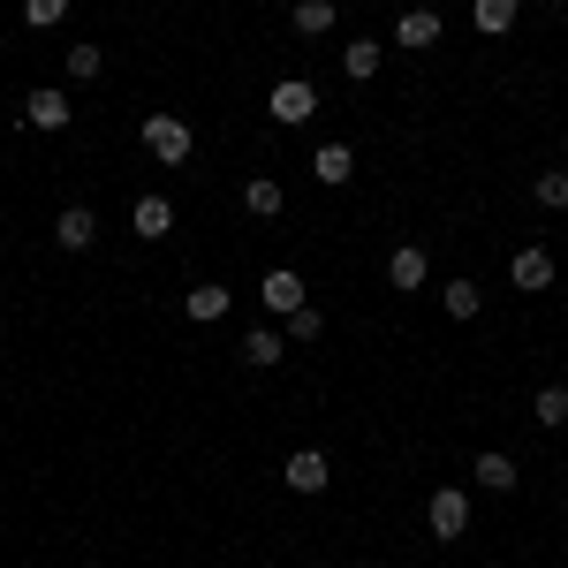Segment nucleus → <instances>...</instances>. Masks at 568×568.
Instances as JSON below:
<instances>
[{
    "label": "nucleus",
    "instance_id": "nucleus-1",
    "mask_svg": "<svg viewBox=\"0 0 568 568\" xmlns=\"http://www.w3.org/2000/svg\"><path fill=\"white\" fill-rule=\"evenodd\" d=\"M190 144H197V136H190L182 114H168V106H160V114H144V152H152L160 168H182V160H190Z\"/></svg>",
    "mask_w": 568,
    "mask_h": 568
},
{
    "label": "nucleus",
    "instance_id": "nucleus-2",
    "mask_svg": "<svg viewBox=\"0 0 568 568\" xmlns=\"http://www.w3.org/2000/svg\"><path fill=\"white\" fill-rule=\"evenodd\" d=\"M425 524H433L439 546H447V538H463V530H470V493H463V485H439L433 500H425Z\"/></svg>",
    "mask_w": 568,
    "mask_h": 568
},
{
    "label": "nucleus",
    "instance_id": "nucleus-3",
    "mask_svg": "<svg viewBox=\"0 0 568 568\" xmlns=\"http://www.w3.org/2000/svg\"><path fill=\"white\" fill-rule=\"evenodd\" d=\"M265 114H273L281 130H296V122H311V114H318V91H311L304 77H288V84L265 91Z\"/></svg>",
    "mask_w": 568,
    "mask_h": 568
},
{
    "label": "nucleus",
    "instance_id": "nucleus-4",
    "mask_svg": "<svg viewBox=\"0 0 568 568\" xmlns=\"http://www.w3.org/2000/svg\"><path fill=\"white\" fill-rule=\"evenodd\" d=\"M281 478H288V493H326V447H296L288 463H281Z\"/></svg>",
    "mask_w": 568,
    "mask_h": 568
},
{
    "label": "nucleus",
    "instance_id": "nucleus-5",
    "mask_svg": "<svg viewBox=\"0 0 568 568\" xmlns=\"http://www.w3.org/2000/svg\"><path fill=\"white\" fill-rule=\"evenodd\" d=\"M265 311H281V318H288V311H304L311 296H304V273H296V265H273V273H265Z\"/></svg>",
    "mask_w": 568,
    "mask_h": 568
},
{
    "label": "nucleus",
    "instance_id": "nucleus-6",
    "mask_svg": "<svg viewBox=\"0 0 568 568\" xmlns=\"http://www.w3.org/2000/svg\"><path fill=\"white\" fill-rule=\"evenodd\" d=\"M69 114H77V106H69V91H31V99H23V122H31V130H69Z\"/></svg>",
    "mask_w": 568,
    "mask_h": 568
},
{
    "label": "nucleus",
    "instance_id": "nucleus-7",
    "mask_svg": "<svg viewBox=\"0 0 568 568\" xmlns=\"http://www.w3.org/2000/svg\"><path fill=\"white\" fill-rule=\"evenodd\" d=\"M130 227H136V235H144V243H160V235L175 227V205H168L160 190H144V197H136V205H130Z\"/></svg>",
    "mask_w": 568,
    "mask_h": 568
},
{
    "label": "nucleus",
    "instance_id": "nucleus-8",
    "mask_svg": "<svg viewBox=\"0 0 568 568\" xmlns=\"http://www.w3.org/2000/svg\"><path fill=\"white\" fill-rule=\"evenodd\" d=\"M91 235H99V213L91 205H69V213L53 220V243L61 251H91Z\"/></svg>",
    "mask_w": 568,
    "mask_h": 568
},
{
    "label": "nucleus",
    "instance_id": "nucleus-9",
    "mask_svg": "<svg viewBox=\"0 0 568 568\" xmlns=\"http://www.w3.org/2000/svg\"><path fill=\"white\" fill-rule=\"evenodd\" d=\"M508 281H516L524 296H538V288H554V258H546V251H516V258H508Z\"/></svg>",
    "mask_w": 568,
    "mask_h": 568
},
{
    "label": "nucleus",
    "instance_id": "nucleus-10",
    "mask_svg": "<svg viewBox=\"0 0 568 568\" xmlns=\"http://www.w3.org/2000/svg\"><path fill=\"white\" fill-rule=\"evenodd\" d=\"M281 356H288V334H273V326H251V334H243V364H251V372H273Z\"/></svg>",
    "mask_w": 568,
    "mask_h": 568
},
{
    "label": "nucleus",
    "instance_id": "nucleus-11",
    "mask_svg": "<svg viewBox=\"0 0 568 568\" xmlns=\"http://www.w3.org/2000/svg\"><path fill=\"white\" fill-rule=\"evenodd\" d=\"M311 175L326 182V190H342V182L356 175V152L349 144H318V152H311Z\"/></svg>",
    "mask_w": 568,
    "mask_h": 568
},
{
    "label": "nucleus",
    "instance_id": "nucleus-12",
    "mask_svg": "<svg viewBox=\"0 0 568 568\" xmlns=\"http://www.w3.org/2000/svg\"><path fill=\"white\" fill-rule=\"evenodd\" d=\"M387 288H402V296L425 288V251H417V243H402V251L387 258Z\"/></svg>",
    "mask_w": 568,
    "mask_h": 568
},
{
    "label": "nucleus",
    "instance_id": "nucleus-13",
    "mask_svg": "<svg viewBox=\"0 0 568 568\" xmlns=\"http://www.w3.org/2000/svg\"><path fill=\"white\" fill-rule=\"evenodd\" d=\"M470 478H478L485 493H516V463H508V455H500V447H485L478 463H470Z\"/></svg>",
    "mask_w": 568,
    "mask_h": 568
},
{
    "label": "nucleus",
    "instance_id": "nucleus-14",
    "mask_svg": "<svg viewBox=\"0 0 568 568\" xmlns=\"http://www.w3.org/2000/svg\"><path fill=\"white\" fill-rule=\"evenodd\" d=\"M516 16H524V0H470V23H478L485 39H500Z\"/></svg>",
    "mask_w": 568,
    "mask_h": 568
},
{
    "label": "nucleus",
    "instance_id": "nucleus-15",
    "mask_svg": "<svg viewBox=\"0 0 568 568\" xmlns=\"http://www.w3.org/2000/svg\"><path fill=\"white\" fill-rule=\"evenodd\" d=\"M288 23H296L304 39H326V31L342 23V8H334V0H296V16H288Z\"/></svg>",
    "mask_w": 568,
    "mask_h": 568
},
{
    "label": "nucleus",
    "instance_id": "nucleus-16",
    "mask_svg": "<svg viewBox=\"0 0 568 568\" xmlns=\"http://www.w3.org/2000/svg\"><path fill=\"white\" fill-rule=\"evenodd\" d=\"M394 45H439V16L433 8H409V16L394 23Z\"/></svg>",
    "mask_w": 568,
    "mask_h": 568
},
{
    "label": "nucleus",
    "instance_id": "nucleus-17",
    "mask_svg": "<svg viewBox=\"0 0 568 568\" xmlns=\"http://www.w3.org/2000/svg\"><path fill=\"white\" fill-rule=\"evenodd\" d=\"M227 304H235V296H227V288H213V281H205V288H190V296H182V311H190V318H197V326H213V318H227Z\"/></svg>",
    "mask_w": 568,
    "mask_h": 568
},
{
    "label": "nucleus",
    "instance_id": "nucleus-18",
    "mask_svg": "<svg viewBox=\"0 0 568 568\" xmlns=\"http://www.w3.org/2000/svg\"><path fill=\"white\" fill-rule=\"evenodd\" d=\"M243 205H251L258 220H273L288 197H281V182H273V175H251V182H243Z\"/></svg>",
    "mask_w": 568,
    "mask_h": 568
},
{
    "label": "nucleus",
    "instance_id": "nucleus-19",
    "mask_svg": "<svg viewBox=\"0 0 568 568\" xmlns=\"http://www.w3.org/2000/svg\"><path fill=\"white\" fill-rule=\"evenodd\" d=\"M379 61H387V53H379V39H349V53H342V69H349L356 84H364V77H379Z\"/></svg>",
    "mask_w": 568,
    "mask_h": 568
},
{
    "label": "nucleus",
    "instance_id": "nucleus-20",
    "mask_svg": "<svg viewBox=\"0 0 568 568\" xmlns=\"http://www.w3.org/2000/svg\"><path fill=\"white\" fill-rule=\"evenodd\" d=\"M530 417H538L546 433H561V425H568V387H538V402H530Z\"/></svg>",
    "mask_w": 568,
    "mask_h": 568
},
{
    "label": "nucleus",
    "instance_id": "nucleus-21",
    "mask_svg": "<svg viewBox=\"0 0 568 568\" xmlns=\"http://www.w3.org/2000/svg\"><path fill=\"white\" fill-rule=\"evenodd\" d=\"M61 69H69V84H91V77L106 69V53H99V45H69V61H61Z\"/></svg>",
    "mask_w": 568,
    "mask_h": 568
},
{
    "label": "nucleus",
    "instance_id": "nucleus-22",
    "mask_svg": "<svg viewBox=\"0 0 568 568\" xmlns=\"http://www.w3.org/2000/svg\"><path fill=\"white\" fill-rule=\"evenodd\" d=\"M538 205H546V213H568V168H546V175H538Z\"/></svg>",
    "mask_w": 568,
    "mask_h": 568
},
{
    "label": "nucleus",
    "instance_id": "nucleus-23",
    "mask_svg": "<svg viewBox=\"0 0 568 568\" xmlns=\"http://www.w3.org/2000/svg\"><path fill=\"white\" fill-rule=\"evenodd\" d=\"M478 281H447V318H478Z\"/></svg>",
    "mask_w": 568,
    "mask_h": 568
},
{
    "label": "nucleus",
    "instance_id": "nucleus-24",
    "mask_svg": "<svg viewBox=\"0 0 568 568\" xmlns=\"http://www.w3.org/2000/svg\"><path fill=\"white\" fill-rule=\"evenodd\" d=\"M318 334H326V311H318V304L288 311V342H318Z\"/></svg>",
    "mask_w": 568,
    "mask_h": 568
},
{
    "label": "nucleus",
    "instance_id": "nucleus-25",
    "mask_svg": "<svg viewBox=\"0 0 568 568\" xmlns=\"http://www.w3.org/2000/svg\"><path fill=\"white\" fill-rule=\"evenodd\" d=\"M61 16H69V0H23V23H31V31H53Z\"/></svg>",
    "mask_w": 568,
    "mask_h": 568
},
{
    "label": "nucleus",
    "instance_id": "nucleus-26",
    "mask_svg": "<svg viewBox=\"0 0 568 568\" xmlns=\"http://www.w3.org/2000/svg\"><path fill=\"white\" fill-rule=\"evenodd\" d=\"M349 568H364V561H349Z\"/></svg>",
    "mask_w": 568,
    "mask_h": 568
}]
</instances>
